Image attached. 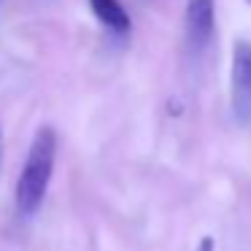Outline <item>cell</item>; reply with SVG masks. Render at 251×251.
Segmentation results:
<instances>
[{
	"label": "cell",
	"instance_id": "obj_5",
	"mask_svg": "<svg viewBox=\"0 0 251 251\" xmlns=\"http://www.w3.org/2000/svg\"><path fill=\"white\" fill-rule=\"evenodd\" d=\"M213 246H216V243H213V238H211V235H205V238L200 240V246H197V251H213Z\"/></svg>",
	"mask_w": 251,
	"mask_h": 251
},
{
	"label": "cell",
	"instance_id": "obj_2",
	"mask_svg": "<svg viewBox=\"0 0 251 251\" xmlns=\"http://www.w3.org/2000/svg\"><path fill=\"white\" fill-rule=\"evenodd\" d=\"M229 100L240 125H251V44L235 41L229 65Z\"/></svg>",
	"mask_w": 251,
	"mask_h": 251
},
{
	"label": "cell",
	"instance_id": "obj_3",
	"mask_svg": "<svg viewBox=\"0 0 251 251\" xmlns=\"http://www.w3.org/2000/svg\"><path fill=\"white\" fill-rule=\"evenodd\" d=\"M213 0H186L184 11V27H186V44L192 51H202L213 41L216 30V11Z\"/></svg>",
	"mask_w": 251,
	"mask_h": 251
},
{
	"label": "cell",
	"instance_id": "obj_6",
	"mask_svg": "<svg viewBox=\"0 0 251 251\" xmlns=\"http://www.w3.org/2000/svg\"><path fill=\"white\" fill-rule=\"evenodd\" d=\"M246 3H251V0H246Z\"/></svg>",
	"mask_w": 251,
	"mask_h": 251
},
{
	"label": "cell",
	"instance_id": "obj_1",
	"mask_svg": "<svg viewBox=\"0 0 251 251\" xmlns=\"http://www.w3.org/2000/svg\"><path fill=\"white\" fill-rule=\"evenodd\" d=\"M54 159H57V132L49 125L38 127L33 135V143L27 149L22 170L17 178L14 200H17L19 213H35L41 208L49 189L51 173H54Z\"/></svg>",
	"mask_w": 251,
	"mask_h": 251
},
{
	"label": "cell",
	"instance_id": "obj_4",
	"mask_svg": "<svg viewBox=\"0 0 251 251\" xmlns=\"http://www.w3.org/2000/svg\"><path fill=\"white\" fill-rule=\"evenodd\" d=\"M89 6H92V14L108 30H114V33H119V35L130 33L132 19H130V14H127V8L122 6V0H89Z\"/></svg>",
	"mask_w": 251,
	"mask_h": 251
}]
</instances>
